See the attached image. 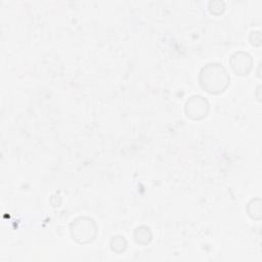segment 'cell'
<instances>
[{"instance_id":"cell-1","label":"cell","mask_w":262,"mask_h":262,"mask_svg":"<svg viewBox=\"0 0 262 262\" xmlns=\"http://www.w3.org/2000/svg\"><path fill=\"white\" fill-rule=\"evenodd\" d=\"M229 76L226 70L219 63H209L204 67L200 74L201 85L210 93L223 91L228 83Z\"/></svg>"},{"instance_id":"cell-2","label":"cell","mask_w":262,"mask_h":262,"mask_svg":"<svg viewBox=\"0 0 262 262\" xmlns=\"http://www.w3.org/2000/svg\"><path fill=\"white\" fill-rule=\"evenodd\" d=\"M209 104L205 98L202 96H192L189 100H187L185 105V111L188 117L194 120L202 119L203 117H206L208 113Z\"/></svg>"},{"instance_id":"cell-3","label":"cell","mask_w":262,"mask_h":262,"mask_svg":"<svg viewBox=\"0 0 262 262\" xmlns=\"http://www.w3.org/2000/svg\"><path fill=\"white\" fill-rule=\"evenodd\" d=\"M231 64L236 73L244 75L245 73H248L251 68V56L248 53H235L232 56Z\"/></svg>"}]
</instances>
